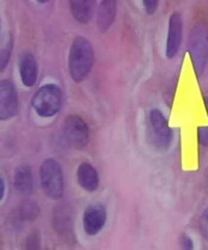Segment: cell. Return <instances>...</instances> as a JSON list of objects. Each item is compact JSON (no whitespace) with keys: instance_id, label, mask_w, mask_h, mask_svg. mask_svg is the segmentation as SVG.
I'll use <instances>...</instances> for the list:
<instances>
[{"instance_id":"30bf717a","label":"cell","mask_w":208,"mask_h":250,"mask_svg":"<svg viewBox=\"0 0 208 250\" xmlns=\"http://www.w3.org/2000/svg\"><path fill=\"white\" fill-rule=\"evenodd\" d=\"M18 71L24 86L33 87L36 84L39 77V66L33 53L28 50L21 53L18 58Z\"/></svg>"},{"instance_id":"2e32d148","label":"cell","mask_w":208,"mask_h":250,"mask_svg":"<svg viewBox=\"0 0 208 250\" xmlns=\"http://www.w3.org/2000/svg\"><path fill=\"white\" fill-rule=\"evenodd\" d=\"M41 213L39 204L34 200H24L12 213V222L16 224H23L25 222H35Z\"/></svg>"},{"instance_id":"ac0fdd59","label":"cell","mask_w":208,"mask_h":250,"mask_svg":"<svg viewBox=\"0 0 208 250\" xmlns=\"http://www.w3.org/2000/svg\"><path fill=\"white\" fill-rule=\"evenodd\" d=\"M24 248L25 249H41V236L37 231L31 232L24 241Z\"/></svg>"},{"instance_id":"603a6c76","label":"cell","mask_w":208,"mask_h":250,"mask_svg":"<svg viewBox=\"0 0 208 250\" xmlns=\"http://www.w3.org/2000/svg\"><path fill=\"white\" fill-rule=\"evenodd\" d=\"M5 193H6V183H5L4 176L0 177V201L4 200Z\"/></svg>"},{"instance_id":"7c38bea8","label":"cell","mask_w":208,"mask_h":250,"mask_svg":"<svg viewBox=\"0 0 208 250\" xmlns=\"http://www.w3.org/2000/svg\"><path fill=\"white\" fill-rule=\"evenodd\" d=\"M117 15V0H101L97 10V28L101 33L110 30Z\"/></svg>"},{"instance_id":"9c48e42d","label":"cell","mask_w":208,"mask_h":250,"mask_svg":"<svg viewBox=\"0 0 208 250\" xmlns=\"http://www.w3.org/2000/svg\"><path fill=\"white\" fill-rule=\"evenodd\" d=\"M106 209L100 204H93L85 208L83 214V228L89 236H96L103 230L106 223Z\"/></svg>"},{"instance_id":"e0dca14e","label":"cell","mask_w":208,"mask_h":250,"mask_svg":"<svg viewBox=\"0 0 208 250\" xmlns=\"http://www.w3.org/2000/svg\"><path fill=\"white\" fill-rule=\"evenodd\" d=\"M13 43H15V40H13L12 34L7 33L2 36L1 42H0V70L1 72L5 71L11 60Z\"/></svg>"},{"instance_id":"277c9868","label":"cell","mask_w":208,"mask_h":250,"mask_svg":"<svg viewBox=\"0 0 208 250\" xmlns=\"http://www.w3.org/2000/svg\"><path fill=\"white\" fill-rule=\"evenodd\" d=\"M62 91L58 85L44 84L34 94L31 98V107L41 118H53L62 108Z\"/></svg>"},{"instance_id":"52a82bcc","label":"cell","mask_w":208,"mask_h":250,"mask_svg":"<svg viewBox=\"0 0 208 250\" xmlns=\"http://www.w3.org/2000/svg\"><path fill=\"white\" fill-rule=\"evenodd\" d=\"M20 110V100L16 85L11 79L0 82V119L7 121L15 118Z\"/></svg>"},{"instance_id":"5b68a950","label":"cell","mask_w":208,"mask_h":250,"mask_svg":"<svg viewBox=\"0 0 208 250\" xmlns=\"http://www.w3.org/2000/svg\"><path fill=\"white\" fill-rule=\"evenodd\" d=\"M62 135L69 147L83 150L90 143V128L81 115L69 114L63 121Z\"/></svg>"},{"instance_id":"8fae6325","label":"cell","mask_w":208,"mask_h":250,"mask_svg":"<svg viewBox=\"0 0 208 250\" xmlns=\"http://www.w3.org/2000/svg\"><path fill=\"white\" fill-rule=\"evenodd\" d=\"M78 185L87 193H93L100 187V175L97 169L89 162H83L77 169Z\"/></svg>"},{"instance_id":"cb8c5ba5","label":"cell","mask_w":208,"mask_h":250,"mask_svg":"<svg viewBox=\"0 0 208 250\" xmlns=\"http://www.w3.org/2000/svg\"><path fill=\"white\" fill-rule=\"evenodd\" d=\"M37 2H40V4H47L48 1H49V0H36Z\"/></svg>"},{"instance_id":"7402d4cb","label":"cell","mask_w":208,"mask_h":250,"mask_svg":"<svg viewBox=\"0 0 208 250\" xmlns=\"http://www.w3.org/2000/svg\"><path fill=\"white\" fill-rule=\"evenodd\" d=\"M180 247L185 250L194 249V242L190 236H188L187 233H182L180 236Z\"/></svg>"},{"instance_id":"7a4b0ae2","label":"cell","mask_w":208,"mask_h":250,"mask_svg":"<svg viewBox=\"0 0 208 250\" xmlns=\"http://www.w3.org/2000/svg\"><path fill=\"white\" fill-rule=\"evenodd\" d=\"M188 50L197 76L202 73L208 62V25L204 20H196L189 33Z\"/></svg>"},{"instance_id":"8992f818","label":"cell","mask_w":208,"mask_h":250,"mask_svg":"<svg viewBox=\"0 0 208 250\" xmlns=\"http://www.w3.org/2000/svg\"><path fill=\"white\" fill-rule=\"evenodd\" d=\"M150 127L152 140L159 151H167L172 144V129L166 116L158 109L150 111Z\"/></svg>"},{"instance_id":"ffe728a7","label":"cell","mask_w":208,"mask_h":250,"mask_svg":"<svg viewBox=\"0 0 208 250\" xmlns=\"http://www.w3.org/2000/svg\"><path fill=\"white\" fill-rule=\"evenodd\" d=\"M197 143L202 147H208V126H202L197 128Z\"/></svg>"},{"instance_id":"44dd1931","label":"cell","mask_w":208,"mask_h":250,"mask_svg":"<svg viewBox=\"0 0 208 250\" xmlns=\"http://www.w3.org/2000/svg\"><path fill=\"white\" fill-rule=\"evenodd\" d=\"M143 5L145 12L147 13L148 16H152L156 13L157 9H158L159 0H143Z\"/></svg>"},{"instance_id":"ba28073f","label":"cell","mask_w":208,"mask_h":250,"mask_svg":"<svg viewBox=\"0 0 208 250\" xmlns=\"http://www.w3.org/2000/svg\"><path fill=\"white\" fill-rule=\"evenodd\" d=\"M183 40V20L180 12L175 11L170 15L167 22L166 44H165V55L169 60L173 59L180 52Z\"/></svg>"},{"instance_id":"3957f363","label":"cell","mask_w":208,"mask_h":250,"mask_svg":"<svg viewBox=\"0 0 208 250\" xmlns=\"http://www.w3.org/2000/svg\"><path fill=\"white\" fill-rule=\"evenodd\" d=\"M40 183L44 195L58 201L63 196L65 180L60 163L54 158H47L40 167Z\"/></svg>"},{"instance_id":"9a60e30c","label":"cell","mask_w":208,"mask_h":250,"mask_svg":"<svg viewBox=\"0 0 208 250\" xmlns=\"http://www.w3.org/2000/svg\"><path fill=\"white\" fill-rule=\"evenodd\" d=\"M95 0H68L72 17L81 24H87L92 20Z\"/></svg>"},{"instance_id":"d6986e66","label":"cell","mask_w":208,"mask_h":250,"mask_svg":"<svg viewBox=\"0 0 208 250\" xmlns=\"http://www.w3.org/2000/svg\"><path fill=\"white\" fill-rule=\"evenodd\" d=\"M199 229L202 237L206 239V241H208V207L205 208V211L202 212L201 217H200Z\"/></svg>"},{"instance_id":"4fadbf2b","label":"cell","mask_w":208,"mask_h":250,"mask_svg":"<svg viewBox=\"0 0 208 250\" xmlns=\"http://www.w3.org/2000/svg\"><path fill=\"white\" fill-rule=\"evenodd\" d=\"M53 228L59 236L63 238H69L73 233L72 231V213L71 209L65 205L57 207L53 212Z\"/></svg>"},{"instance_id":"6da1fadb","label":"cell","mask_w":208,"mask_h":250,"mask_svg":"<svg viewBox=\"0 0 208 250\" xmlns=\"http://www.w3.org/2000/svg\"><path fill=\"white\" fill-rule=\"evenodd\" d=\"M95 63V52L91 42L84 36H76L68 52L67 67L72 81L81 84L89 78Z\"/></svg>"},{"instance_id":"5bb4252c","label":"cell","mask_w":208,"mask_h":250,"mask_svg":"<svg viewBox=\"0 0 208 250\" xmlns=\"http://www.w3.org/2000/svg\"><path fill=\"white\" fill-rule=\"evenodd\" d=\"M13 186L20 194L28 195L34 189L33 170L28 164H21L16 167L13 174Z\"/></svg>"}]
</instances>
